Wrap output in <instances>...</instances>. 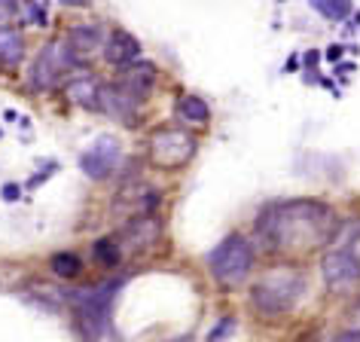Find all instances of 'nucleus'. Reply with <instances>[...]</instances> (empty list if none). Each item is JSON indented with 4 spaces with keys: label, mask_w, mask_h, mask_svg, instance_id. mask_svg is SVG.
I'll return each instance as SVG.
<instances>
[{
    "label": "nucleus",
    "mask_w": 360,
    "mask_h": 342,
    "mask_svg": "<svg viewBox=\"0 0 360 342\" xmlns=\"http://www.w3.org/2000/svg\"><path fill=\"white\" fill-rule=\"evenodd\" d=\"M61 6H70V10H89L92 6V0H58Z\"/></svg>",
    "instance_id": "a878e982"
},
{
    "label": "nucleus",
    "mask_w": 360,
    "mask_h": 342,
    "mask_svg": "<svg viewBox=\"0 0 360 342\" xmlns=\"http://www.w3.org/2000/svg\"><path fill=\"white\" fill-rule=\"evenodd\" d=\"M162 217L159 214H141V217H131L122 223L120 229V241H122V251L125 257H138V254H147L153 245L162 241Z\"/></svg>",
    "instance_id": "1a4fd4ad"
},
{
    "label": "nucleus",
    "mask_w": 360,
    "mask_h": 342,
    "mask_svg": "<svg viewBox=\"0 0 360 342\" xmlns=\"http://www.w3.org/2000/svg\"><path fill=\"white\" fill-rule=\"evenodd\" d=\"M199 153V138L184 125H156L147 138V159L153 168L180 171Z\"/></svg>",
    "instance_id": "39448f33"
},
{
    "label": "nucleus",
    "mask_w": 360,
    "mask_h": 342,
    "mask_svg": "<svg viewBox=\"0 0 360 342\" xmlns=\"http://www.w3.org/2000/svg\"><path fill=\"white\" fill-rule=\"evenodd\" d=\"M333 342H360V327H351V330H345V333H339Z\"/></svg>",
    "instance_id": "393cba45"
},
{
    "label": "nucleus",
    "mask_w": 360,
    "mask_h": 342,
    "mask_svg": "<svg viewBox=\"0 0 360 342\" xmlns=\"http://www.w3.org/2000/svg\"><path fill=\"white\" fill-rule=\"evenodd\" d=\"M49 269H52V275L65 278V281H74V278L83 275V257H79L77 251H56V254L49 257Z\"/></svg>",
    "instance_id": "a211bd4d"
},
{
    "label": "nucleus",
    "mask_w": 360,
    "mask_h": 342,
    "mask_svg": "<svg viewBox=\"0 0 360 342\" xmlns=\"http://www.w3.org/2000/svg\"><path fill=\"white\" fill-rule=\"evenodd\" d=\"M342 220L336 208L323 199H287L266 205L257 217V236L266 241L269 251L278 254H314L330 248L342 232Z\"/></svg>",
    "instance_id": "f257e3e1"
},
{
    "label": "nucleus",
    "mask_w": 360,
    "mask_h": 342,
    "mask_svg": "<svg viewBox=\"0 0 360 342\" xmlns=\"http://www.w3.org/2000/svg\"><path fill=\"white\" fill-rule=\"evenodd\" d=\"M116 80H120L134 98H141V101L147 104V98L153 95V89H156L159 74H156V65H153V61L138 58V61H131V65L120 68V77Z\"/></svg>",
    "instance_id": "ddd939ff"
},
{
    "label": "nucleus",
    "mask_w": 360,
    "mask_h": 342,
    "mask_svg": "<svg viewBox=\"0 0 360 342\" xmlns=\"http://www.w3.org/2000/svg\"><path fill=\"white\" fill-rule=\"evenodd\" d=\"M25 34L13 22H0V68L15 70L25 61Z\"/></svg>",
    "instance_id": "2eb2a0df"
},
{
    "label": "nucleus",
    "mask_w": 360,
    "mask_h": 342,
    "mask_svg": "<svg viewBox=\"0 0 360 342\" xmlns=\"http://www.w3.org/2000/svg\"><path fill=\"white\" fill-rule=\"evenodd\" d=\"M79 58L68 37H52L37 49L31 68H28V86L34 92H52L79 68Z\"/></svg>",
    "instance_id": "7ed1b4c3"
},
{
    "label": "nucleus",
    "mask_w": 360,
    "mask_h": 342,
    "mask_svg": "<svg viewBox=\"0 0 360 342\" xmlns=\"http://www.w3.org/2000/svg\"><path fill=\"white\" fill-rule=\"evenodd\" d=\"M22 193H25L22 184H4V186H0V199H4V202H19Z\"/></svg>",
    "instance_id": "412c9836"
},
{
    "label": "nucleus",
    "mask_w": 360,
    "mask_h": 342,
    "mask_svg": "<svg viewBox=\"0 0 360 342\" xmlns=\"http://www.w3.org/2000/svg\"><path fill=\"white\" fill-rule=\"evenodd\" d=\"M302 293H305V275L300 269L281 266L275 272L263 275L250 287V305L266 318H281V315L296 309Z\"/></svg>",
    "instance_id": "f03ea898"
},
{
    "label": "nucleus",
    "mask_w": 360,
    "mask_h": 342,
    "mask_svg": "<svg viewBox=\"0 0 360 342\" xmlns=\"http://www.w3.org/2000/svg\"><path fill=\"white\" fill-rule=\"evenodd\" d=\"M311 342H318V339H311Z\"/></svg>",
    "instance_id": "c756f323"
},
{
    "label": "nucleus",
    "mask_w": 360,
    "mask_h": 342,
    "mask_svg": "<svg viewBox=\"0 0 360 342\" xmlns=\"http://www.w3.org/2000/svg\"><path fill=\"white\" fill-rule=\"evenodd\" d=\"M321 275H323V284H327L333 293H345L354 284H360V266H357V260L351 257L348 245L345 248H333V251L323 254Z\"/></svg>",
    "instance_id": "9d476101"
},
{
    "label": "nucleus",
    "mask_w": 360,
    "mask_h": 342,
    "mask_svg": "<svg viewBox=\"0 0 360 342\" xmlns=\"http://www.w3.org/2000/svg\"><path fill=\"white\" fill-rule=\"evenodd\" d=\"M162 205V190L159 186H153L150 181H141V177H134L122 186L120 193L113 196V205H110V214L113 220H131V217H141V214H156Z\"/></svg>",
    "instance_id": "423d86ee"
},
{
    "label": "nucleus",
    "mask_w": 360,
    "mask_h": 342,
    "mask_svg": "<svg viewBox=\"0 0 360 342\" xmlns=\"http://www.w3.org/2000/svg\"><path fill=\"white\" fill-rule=\"evenodd\" d=\"M61 92L70 104L83 107V110H98V92H101V80L95 74H89L86 68H77L65 83H61Z\"/></svg>",
    "instance_id": "f8f14e48"
},
{
    "label": "nucleus",
    "mask_w": 360,
    "mask_h": 342,
    "mask_svg": "<svg viewBox=\"0 0 360 342\" xmlns=\"http://www.w3.org/2000/svg\"><path fill=\"white\" fill-rule=\"evenodd\" d=\"M92 254H95V263L101 269H116L125 260V251H122V241L120 236H101L92 241Z\"/></svg>",
    "instance_id": "f3484780"
},
{
    "label": "nucleus",
    "mask_w": 360,
    "mask_h": 342,
    "mask_svg": "<svg viewBox=\"0 0 360 342\" xmlns=\"http://www.w3.org/2000/svg\"><path fill=\"white\" fill-rule=\"evenodd\" d=\"M300 68H302V56H296L293 52V56L287 58V65H284V74H293V70H300Z\"/></svg>",
    "instance_id": "bb28decb"
},
{
    "label": "nucleus",
    "mask_w": 360,
    "mask_h": 342,
    "mask_svg": "<svg viewBox=\"0 0 360 342\" xmlns=\"http://www.w3.org/2000/svg\"><path fill=\"white\" fill-rule=\"evenodd\" d=\"M309 6L327 22H348L354 15V0H309Z\"/></svg>",
    "instance_id": "6ab92c4d"
},
{
    "label": "nucleus",
    "mask_w": 360,
    "mask_h": 342,
    "mask_svg": "<svg viewBox=\"0 0 360 342\" xmlns=\"http://www.w3.org/2000/svg\"><path fill=\"white\" fill-rule=\"evenodd\" d=\"M348 251H351V257H354V260H357V266H360V232L348 241Z\"/></svg>",
    "instance_id": "cd10ccee"
},
{
    "label": "nucleus",
    "mask_w": 360,
    "mask_h": 342,
    "mask_svg": "<svg viewBox=\"0 0 360 342\" xmlns=\"http://www.w3.org/2000/svg\"><path fill=\"white\" fill-rule=\"evenodd\" d=\"M141 40L134 37L131 31H125V28H113V31H107V40H104V49H101V56L104 61L110 68H125V65H131V61H138L141 58Z\"/></svg>",
    "instance_id": "9b49d317"
},
{
    "label": "nucleus",
    "mask_w": 360,
    "mask_h": 342,
    "mask_svg": "<svg viewBox=\"0 0 360 342\" xmlns=\"http://www.w3.org/2000/svg\"><path fill=\"white\" fill-rule=\"evenodd\" d=\"M345 52H348L345 43H333V46H327V58L333 61V65H339V61L345 58Z\"/></svg>",
    "instance_id": "4be33fe9"
},
{
    "label": "nucleus",
    "mask_w": 360,
    "mask_h": 342,
    "mask_svg": "<svg viewBox=\"0 0 360 342\" xmlns=\"http://www.w3.org/2000/svg\"><path fill=\"white\" fill-rule=\"evenodd\" d=\"M98 110L110 120L129 125V129H138L143 122V101L134 98L129 89H125L120 80H110V83H101V92H98Z\"/></svg>",
    "instance_id": "6e6552de"
},
{
    "label": "nucleus",
    "mask_w": 360,
    "mask_h": 342,
    "mask_svg": "<svg viewBox=\"0 0 360 342\" xmlns=\"http://www.w3.org/2000/svg\"><path fill=\"white\" fill-rule=\"evenodd\" d=\"M229 330H232V318H226V321H220V324H217V327H214V330H211V336H208V342H217V339H220V333H223V336H226V333H229Z\"/></svg>",
    "instance_id": "5701e85b"
},
{
    "label": "nucleus",
    "mask_w": 360,
    "mask_h": 342,
    "mask_svg": "<svg viewBox=\"0 0 360 342\" xmlns=\"http://www.w3.org/2000/svg\"><path fill=\"white\" fill-rule=\"evenodd\" d=\"M257 263V251L254 241L241 232H229L217 248L208 254V269L214 275V281L223 287H238L248 281V275L254 272Z\"/></svg>",
    "instance_id": "20e7f679"
},
{
    "label": "nucleus",
    "mask_w": 360,
    "mask_h": 342,
    "mask_svg": "<svg viewBox=\"0 0 360 342\" xmlns=\"http://www.w3.org/2000/svg\"><path fill=\"white\" fill-rule=\"evenodd\" d=\"M122 165V144L116 134H98L92 147L79 153V171L89 181H110Z\"/></svg>",
    "instance_id": "0eeeda50"
},
{
    "label": "nucleus",
    "mask_w": 360,
    "mask_h": 342,
    "mask_svg": "<svg viewBox=\"0 0 360 342\" xmlns=\"http://www.w3.org/2000/svg\"><path fill=\"white\" fill-rule=\"evenodd\" d=\"M56 171H58V162H46V165H43V171H40V175H34L31 181L25 184V190H37V186H40L43 181H49V177L56 175Z\"/></svg>",
    "instance_id": "aec40b11"
},
{
    "label": "nucleus",
    "mask_w": 360,
    "mask_h": 342,
    "mask_svg": "<svg viewBox=\"0 0 360 342\" xmlns=\"http://www.w3.org/2000/svg\"><path fill=\"white\" fill-rule=\"evenodd\" d=\"M177 116L186 122H195V125H208L211 122V104L205 101L202 95L186 92V95L177 98Z\"/></svg>",
    "instance_id": "dca6fc26"
},
{
    "label": "nucleus",
    "mask_w": 360,
    "mask_h": 342,
    "mask_svg": "<svg viewBox=\"0 0 360 342\" xmlns=\"http://www.w3.org/2000/svg\"><path fill=\"white\" fill-rule=\"evenodd\" d=\"M65 37L70 46H74L77 56L86 58V56H95V52L104 49L107 31H104V25H98V22H79V25H70Z\"/></svg>",
    "instance_id": "4468645a"
},
{
    "label": "nucleus",
    "mask_w": 360,
    "mask_h": 342,
    "mask_svg": "<svg viewBox=\"0 0 360 342\" xmlns=\"http://www.w3.org/2000/svg\"><path fill=\"white\" fill-rule=\"evenodd\" d=\"M351 321H354V327H360V300H357L354 309H351Z\"/></svg>",
    "instance_id": "c85d7f7f"
},
{
    "label": "nucleus",
    "mask_w": 360,
    "mask_h": 342,
    "mask_svg": "<svg viewBox=\"0 0 360 342\" xmlns=\"http://www.w3.org/2000/svg\"><path fill=\"white\" fill-rule=\"evenodd\" d=\"M318 61H321V52H318V49H309V52L302 56V68H305V70H314V68H318Z\"/></svg>",
    "instance_id": "b1692460"
}]
</instances>
